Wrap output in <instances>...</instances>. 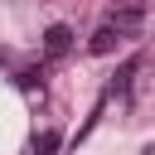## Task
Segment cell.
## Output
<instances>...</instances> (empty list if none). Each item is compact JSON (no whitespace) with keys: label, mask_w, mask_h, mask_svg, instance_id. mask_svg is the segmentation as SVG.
<instances>
[{"label":"cell","mask_w":155,"mask_h":155,"mask_svg":"<svg viewBox=\"0 0 155 155\" xmlns=\"http://www.w3.org/2000/svg\"><path fill=\"white\" fill-rule=\"evenodd\" d=\"M107 24H116L121 34H136V29L145 24V0H126V5H116V10L107 15Z\"/></svg>","instance_id":"1"},{"label":"cell","mask_w":155,"mask_h":155,"mask_svg":"<svg viewBox=\"0 0 155 155\" xmlns=\"http://www.w3.org/2000/svg\"><path fill=\"white\" fill-rule=\"evenodd\" d=\"M68 48H73V29H68V24H48V34H44V53H48V58H63Z\"/></svg>","instance_id":"2"},{"label":"cell","mask_w":155,"mask_h":155,"mask_svg":"<svg viewBox=\"0 0 155 155\" xmlns=\"http://www.w3.org/2000/svg\"><path fill=\"white\" fill-rule=\"evenodd\" d=\"M121 39H126V34H121L116 24H102V29H97V34L87 39V48H92V53H111V48H116Z\"/></svg>","instance_id":"3"},{"label":"cell","mask_w":155,"mask_h":155,"mask_svg":"<svg viewBox=\"0 0 155 155\" xmlns=\"http://www.w3.org/2000/svg\"><path fill=\"white\" fill-rule=\"evenodd\" d=\"M136 68H140V58H126V63H121V73L111 78V92H126V87H131V78H136Z\"/></svg>","instance_id":"4"},{"label":"cell","mask_w":155,"mask_h":155,"mask_svg":"<svg viewBox=\"0 0 155 155\" xmlns=\"http://www.w3.org/2000/svg\"><path fill=\"white\" fill-rule=\"evenodd\" d=\"M58 150V131H39L34 136V155H53Z\"/></svg>","instance_id":"5"},{"label":"cell","mask_w":155,"mask_h":155,"mask_svg":"<svg viewBox=\"0 0 155 155\" xmlns=\"http://www.w3.org/2000/svg\"><path fill=\"white\" fill-rule=\"evenodd\" d=\"M0 63H5V53H0Z\"/></svg>","instance_id":"6"}]
</instances>
